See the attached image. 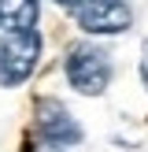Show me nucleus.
Masks as SVG:
<instances>
[{
    "label": "nucleus",
    "mask_w": 148,
    "mask_h": 152,
    "mask_svg": "<svg viewBox=\"0 0 148 152\" xmlns=\"http://www.w3.org/2000/svg\"><path fill=\"white\" fill-rule=\"evenodd\" d=\"M41 34L37 30H22V34H4L0 37V86L15 89L37 71L41 63Z\"/></svg>",
    "instance_id": "nucleus-2"
},
{
    "label": "nucleus",
    "mask_w": 148,
    "mask_h": 152,
    "mask_svg": "<svg viewBox=\"0 0 148 152\" xmlns=\"http://www.w3.org/2000/svg\"><path fill=\"white\" fill-rule=\"evenodd\" d=\"M141 82H144V89H148V41H144V48H141Z\"/></svg>",
    "instance_id": "nucleus-7"
},
{
    "label": "nucleus",
    "mask_w": 148,
    "mask_h": 152,
    "mask_svg": "<svg viewBox=\"0 0 148 152\" xmlns=\"http://www.w3.org/2000/svg\"><path fill=\"white\" fill-rule=\"evenodd\" d=\"M37 19H41L37 0H0V30L4 34L37 30Z\"/></svg>",
    "instance_id": "nucleus-5"
},
{
    "label": "nucleus",
    "mask_w": 148,
    "mask_h": 152,
    "mask_svg": "<svg viewBox=\"0 0 148 152\" xmlns=\"http://www.w3.org/2000/svg\"><path fill=\"white\" fill-rule=\"evenodd\" d=\"M56 4H63V7H70V11H74V7H78V4H85V0H56Z\"/></svg>",
    "instance_id": "nucleus-8"
},
{
    "label": "nucleus",
    "mask_w": 148,
    "mask_h": 152,
    "mask_svg": "<svg viewBox=\"0 0 148 152\" xmlns=\"http://www.w3.org/2000/svg\"><path fill=\"white\" fill-rule=\"evenodd\" d=\"M30 152H70V148H63V145H56V141H44V137H37L33 145H30Z\"/></svg>",
    "instance_id": "nucleus-6"
},
{
    "label": "nucleus",
    "mask_w": 148,
    "mask_h": 152,
    "mask_svg": "<svg viewBox=\"0 0 148 152\" xmlns=\"http://www.w3.org/2000/svg\"><path fill=\"white\" fill-rule=\"evenodd\" d=\"M33 126H37V137L56 141V145H63V148L81 145V137H85L81 123L67 111L63 100H56V96H41V100H37V108H33Z\"/></svg>",
    "instance_id": "nucleus-3"
},
{
    "label": "nucleus",
    "mask_w": 148,
    "mask_h": 152,
    "mask_svg": "<svg viewBox=\"0 0 148 152\" xmlns=\"http://www.w3.org/2000/svg\"><path fill=\"white\" fill-rule=\"evenodd\" d=\"M63 71H67V82H70L74 93L81 96H100L104 89L111 86V52L100 48L93 41H74L63 56Z\"/></svg>",
    "instance_id": "nucleus-1"
},
{
    "label": "nucleus",
    "mask_w": 148,
    "mask_h": 152,
    "mask_svg": "<svg viewBox=\"0 0 148 152\" xmlns=\"http://www.w3.org/2000/svg\"><path fill=\"white\" fill-rule=\"evenodd\" d=\"M74 22H78L85 34L111 37V34L130 30L133 11H130V0H85V4L74 7Z\"/></svg>",
    "instance_id": "nucleus-4"
}]
</instances>
